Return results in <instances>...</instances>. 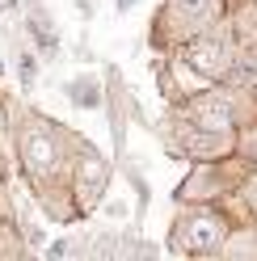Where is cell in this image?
<instances>
[{"label":"cell","mask_w":257,"mask_h":261,"mask_svg":"<svg viewBox=\"0 0 257 261\" xmlns=\"http://www.w3.org/2000/svg\"><path fill=\"white\" fill-rule=\"evenodd\" d=\"M21 160H25V169L34 173V177H46V173L59 165V148H55V139L46 135L42 126H30L25 135H21Z\"/></svg>","instance_id":"6da1fadb"},{"label":"cell","mask_w":257,"mask_h":261,"mask_svg":"<svg viewBox=\"0 0 257 261\" xmlns=\"http://www.w3.org/2000/svg\"><path fill=\"white\" fill-rule=\"evenodd\" d=\"M186 63L202 76H223V68H228V46H223L219 38H194L186 46Z\"/></svg>","instance_id":"7a4b0ae2"},{"label":"cell","mask_w":257,"mask_h":261,"mask_svg":"<svg viewBox=\"0 0 257 261\" xmlns=\"http://www.w3.org/2000/svg\"><path fill=\"white\" fill-rule=\"evenodd\" d=\"M219 240H223V223L215 215H194L182 223V244L190 253H211L219 249Z\"/></svg>","instance_id":"3957f363"},{"label":"cell","mask_w":257,"mask_h":261,"mask_svg":"<svg viewBox=\"0 0 257 261\" xmlns=\"http://www.w3.org/2000/svg\"><path fill=\"white\" fill-rule=\"evenodd\" d=\"M194 118H198V126H207V130H228L232 126V110H228V101L223 97H215V93H207V97H194Z\"/></svg>","instance_id":"277c9868"},{"label":"cell","mask_w":257,"mask_h":261,"mask_svg":"<svg viewBox=\"0 0 257 261\" xmlns=\"http://www.w3.org/2000/svg\"><path fill=\"white\" fill-rule=\"evenodd\" d=\"M173 13H177L182 21H207V13H211V0H173Z\"/></svg>","instance_id":"5b68a950"},{"label":"cell","mask_w":257,"mask_h":261,"mask_svg":"<svg viewBox=\"0 0 257 261\" xmlns=\"http://www.w3.org/2000/svg\"><path fill=\"white\" fill-rule=\"evenodd\" d=\"M76 106H97V89H93L89 80H80V85H76Z\"/></svg>","instance_id":"8992f818"},{"label":"cell","mask_w":257,"mask_h":261,"mask_svg":"<svg viewBox=\"0 0 257 261\" xmlns=\"http://www.w3.org/2000/svg\"><path fill=\"white\" fill-rule=\"evenodd\" d=\"M34 72H38L34 55H21V80H25V85H30V80H34Z\"/></svg>","instance_id":"52a82bcc"},{"label":"cell","mask_w":257,"mask_h":261,"mask_svg":"<svg viewBox=\"0 0 257 261\" xmlns=\"http://www.w3.org/2000/svg\"><path fill=\"white\" fill-rule=\"evenodd\" d=\"M249 202L257 206V177H253V181H249Z\"/></svg>","instance_id":"ba28073f"},{"label":"cell","mask_w":257,"mask_h":261,"mask_svg":"<svg viewBox=\"0 0 257 261\" xmlns=\"http://www.w3.org/2000/svg\"><path fill=\"white\" fill-rule=\"evenodd\" d=\"M131 5H135V0H118V9H122V13H126V9H131Z\"/></svg>","instance_id":"9c48e42d"},{"label":"cell","mask_w":257,"mask_h":261,"mask_svg":"<svg viewBox=\"0 0 257 261\" xmlns=\"http://www.w3.org/2000/svg\"><path fill=\"white\" fill-rule=\"evenodd\" d=\"M5 9H13V0H0V13H5Z\"/></svg>","instance_id":"30bf717a"},{"label":"cell","mask_w":257,"mask_h":261,"mask_svg":"<svg viewBox=\"0 0 257 261\" xmlns=\"http://www.w3.org/2000/svg\"><path fill=\"white\" fill-rule=\"evenodd\" d=\"M0 76H5V63H0Z\"/></svg>","instance_id":"8fae6325"}]
</instances>
